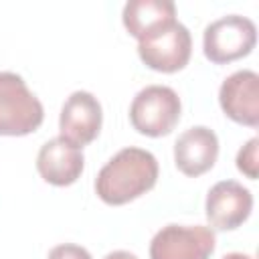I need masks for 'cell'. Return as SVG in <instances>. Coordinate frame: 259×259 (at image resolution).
Instances as JSON below:
<instances>
[{
	"label": "cell",
	"mask_w": 259,
	"mask_h": 259,
	"mask_svg": "<svg viewBox=\"0 0 259 259\" xmlns=\"http://www.w3.org/2000/svg\"><path fill=\"white\" fill-rule=\"evenodd\" d=\"M158 160L144 148H123L111 156L95 178V194L109 206L127 204L156 186Z\"/></svg>",
	"instance_id": "6da1fadb"
},
{
	"label": "cell",
	"mask_w": 259,
	"mask_h": 259,
	"mask_svg": "<svg viewBox=\"0 0 259 259\" xmlns=\"http://www.w3.org/2000/svg\"><path fill=\"white\" fill-rule=\"evenodd\" d=\"M42 119V103L26 81L12 71H0V136H28L40 127Z\"/></svg>",
	"instance_id": "7a4b0ae2"
},
{
	"label": "cell",
	"mask_w": 259,
	"mask_h": 259,
	"mask_svg": "<svg viewBox=\"0 0 259 259\" xmlns=\"http://www.w3.org/2000/svg\"><path fill=\"white\" fill-rule=\"evenodd\" d=\"M180 97L168 85H148L140 89L130 105L134 130L148 138L168 136L180 121Z\"/></svg>",
	"instance_id": "3957f363"
},
{
	"label": "cell",
	"mask_w": 259,
	"mask_h": 259,
	"mask_svg": "<svg viewBox=\"0 0 259 259\" xmlns=\"http://www.w3.org/2000/svg\"><path fill=\"white\" fill-rule=\"evenodd\" d=\"M257 42V26L241 14H227L212 20L202 34V53L214 65H227L247 57Z\"/></svg>",
	"instance_id": "277c9868"
},
{
	"label": "cell",
	"mask_w": 259,
	"mask_h": 259,
	"mask_svg": "<svg viewBox=\"0 0 259 259\" xmlns=\"http://www.w3.org/2000/svg\"><path fill=\"white\" fill-rule=\"evenodd\" d=\"M138 55L146 67L158 73H176L184 69L192 55L190 30L174 20L138 42Z\"/></svg>",
	"instance_id": "5b68a950"
},
{
	"label": "cell",
	"mask_w": 259,
	"mask_h": 259,
	"mask_svg": "<svg viewBox=\"0 0 259 259\" xmlns=\"http://www.w3.org/2000/svg\"><path fill=\"white\" fill-rule=\"evenodd\" d=\"M217 235L204 225H166L150 241V259H208Z\"/></svg>",
	"instance_id": "8992f818"
},
{
	"label": "cell",
	"mask_w": 259,
	"mask_h": 259,
	"mask_svg": "<svg viewBox=\"0 0 259 259\" xmlns=\"http://www.w3.org/2000/svg\"><path fill=\"white\" fill-rule=\"evenodd\" d=\"M204 210L212 229L235 231L249 219L253 210V194L237 180H221L206 192Z\"/></svg>",
	"instance_id": "52a82bcc"
},
{
	"label": "cell",
	"mask_w": 259,
	"mask_h": 259,
	"mask_svg": "<svg viewBox=\"0 0 259 259\" xmlns=\"http://www.w3.org/2000/svg\"><path fill=\"white\" fill-rule=\"evenodd\" d=\"M101 123L103 109L93 93L79 89L65 99L59 115V132L63 140L71 142L77 148H83L99 136Z\"/></svg>",
	"instance_id": "ba28073f"
},
{
	"label": "cell",
	"mask_w": 259,
	"mask_h": 259,
	"mask_svg": "<svg viewBox=\"0 0 259 259\" xmlns=\"http://www.w3.org/2000/svg\"><path fill=\"white\" fill-rule=\"evenodd\" d=\"M221 109L229 119L241 125H259V75L251 69H241L229 75L219 89Z\"/></svg>",
	"instance_id": "9c48e42d"
},
{
	"label": "cell",
	"mask_w": 259,
	"mask_h": 259,
	"mask_svg": "<svg viewBox=\"0 0 259 259\" xmlns=\"http://www.w3.org/2000/svg\"><path fill=\"white\" fill-rule=\"evenodd\" d=\"M85 168L83 150L61 136L45 142L36 154V170L40 178L53 186H71Z\"/></svg>",
	"instance_id": "30bf717a"
},
{
	"label": "cell",
	"mask_w": 259,
	"mask_h": 259,
	"mask_svg": "<svg viewBox=\"0 0 259 259\" xmlns=\"http://www.w3.org/2000/svg\"><path fill=\"white\" fill-rule=\"evenodd\" d=\"M219 158V138L206 125H192L184 130L174 144V164L186 176H200L208 172Z\"/></svg>",
	"instance_id": "8fae6325"
},
{
	"label": "cell",
	"mask_w": 259,
	"mask_h": 259,
	"mask_svg": "<svg viewBox=\"0 0 259 259\" xmlns=\"http://www.w3.org/2000/svg\"><path fill=\"white\" fill-rule=\"evenodd\" d=\"M125 30L140 40L176 20V6L170 0H130L121 10Z\"/></svg>",
	"instance_id": "7c38bea8"
},
{
	"label": "cell",
	"mask_w": 259,
	"mask_h": 259,
	"mask_svg": "<svg viewBox=\"0 0 259 259\" xmlns=\"http://www.w3.org/2000/svg\"><path fill=\"white\" fill-rule=\"evenodd\" d=\"M257 148H259V138H251L239 152H237V170L243 172L247 178L255 180L257 178Z\"/></svg>",
	"instance_id": "4fadbf2b"
},
{
	"label": "cell",
	"mask_w": 259,
	"mask_h": 259,
	"mask_svg": "<svg viewBox=\"0 0 259 259\" xmlns=\"http://www.w3.org/2000/svg\"><path fill=\"white\" fill-rule=\"evenodd\" d=\"M47 259H93L91 253L81 247V245H75V243H63V245H57L49 251V257Z\"/></svg>",
	"instance_id": "5bb4252c"
},
{
	"label": "cell",
	"mask_w": 259,
	"mask_h": 259,
	"mask_svg": "<svg viewBox=\"0 0 259 259\" xmlns=\"http://www.w3.org/2000/svg\"><path fill=\"white\" fill-rule=\"evenodd\" d=\"M103 259H138L134 253H130V251H123V249H117V251H111V253H107Z\"/></svg>",
	"instance_id": "9a60e30c"
},
{
	"label": "cell",
	"mask_w": 259,
	"mask_h": 259,
	"mask_svg": "<svg viewBox=\"0 0 259 259\" xmlns=\"http://www.w3.org/2000/svg\"><path fill=\"white\" fill-rule=\"evenodd\" d=\"M223 259H255L253 255H247V253H239V251H233V253H227Z\"/></svg>",
	"instance_id": "2e32d148"
}]
</instances>
